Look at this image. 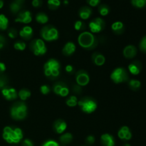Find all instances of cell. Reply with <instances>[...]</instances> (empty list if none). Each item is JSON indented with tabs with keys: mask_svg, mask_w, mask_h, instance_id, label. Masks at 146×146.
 I'll use <instances>...</instances> for the list:
<instances>
[{
	"mask_svg": "<svg viewBox=\"0 0 146 146\" xmlns=\"http://www.w3.org/2000/svg\"><path fill=\"white\" fill-rule=\"evenodd\" d=\"M111 78L115 84H121L125 82L128 80V72L122 67L116 68L113 71L111 74Z\"/></svg>",
	"mask_w": 146,
	"mask_h": 146,
	"instance_id": "8992f818",
	"label": "cell"
},
{
	"mask_svg": "<svg viewBox=\"0 0 146 146\" xmlns=\"http://www.w3.org/2000/svg\"><path fill=\"white\" fill-rule=\"evenodd\" d=\"M81 91H82V89H81V87L79 85L75 84V85L73 86V91H74L75 94H80L81 93Z\"/></svg>",
	"mask_w": 146,
	"mask_h": 146,
	"instance_id": "60d3db41",
	"label": "cell"
},
{
	"mask_svg": "<svg viewBox=\"0 0 146 146\" xmlns=\"http://www.w3.org/2000/svg\"><path fill=\"white\" fill-rule=\"evenodd\" d=\"M113 31L116 34H121L124 31V25L121 21H115L111 26Z\"/></svg>",
	"mask_w": 146,
	"mask_h": 146,
	"instance_id": "603a6c76",
	"label": "cell"
},
{
	"mask_svg": "<svg viewBox=\"0 0 146 146\" xmlns=\"http://www.w3.org/2000/svg\"><path fill=\"white\" fill-rule=\"evenodd\" d=\"M14 47L15 49L19 51H24L26 48V44L23 41H17L14 44Z\"/></svg>",
	"mask_w": 146,
	"mask_h": 146,
	"instance_id": "836d02e7",
	"label": "cell"
},
{
	"mask_svg": "<svg viewBox=\"0 0 146 146\" xmlns=\"http://www.w3.org/2000/svg\"><path fill=\"white\" fill-rule=\"evenodd\" d=\"M15 1H19V2H22V1H24V0H15Z\"/></svg>",
	"mask_w": 146,
	"mask_h": 146,
	"instance_id": "f5cc1de1",
	"label": "cell"
},
{
	"mask_svg": "<svg viewBox=\"0 0 146 146\" xmlns=\"http://www.w3.org/2000/svg\"><path fill=\"white\" fill-rule=\"evenodd\" d=\"M76 84L79 85L80 86H85L90 81L89 75L86 71L81 70L76 75Z\"/></svg>",
	"mask_w": 146,
	"mask_h": 146,
	"instance_id": "8fae6325",
	"label": "cell"
},
{
	"mask_svg": "<svg viewBox=\"0 0 146 146\" xmlns=\"http://www.w3.org/2000/svg\"><path fill=\"white\" fill-rule=\"evenodd\" d=\"M123 146H131V145H130V144L126 143V144H125V145H123Z\"/></svg>",
	"mask_w": 146,
	"mask_h": 146,
	"instance_id": "816d5d0a",
	"label": "cell"
},
{
	"mask_svg": "<svg viewBox=\"0 0 146 146\" xmlns=\"http://www.w3.org/2000/svg\"><path fill=\"white\" fill-rule=\"evenodd\" d=\"M44 74L48 78L54 79L59 76L61 66L57 60L51 58L44 64Z\"/></svg>",
	"mask_w": 146,
	"mask_h": 146,
	"instance_id": "3957f363",
	"label": "cell"
},
{
	"mask_svg": "<svg viewBox=\"0 0 146 146\" xmlns=\"http://www.w3.org/2000/svg\"><path fill=\"white\" fill-rule=\"evenodd\" d=\"M36 20L38 23L39 24H46V23L48 22V17L44 13H38L36 16Z\"/></svg>",
	"mask_w": 146,
	"mask_h": 146,
	"instance_id": "4316f807",
	"label": "cell"
},
{
	"mask_svg": "<svg viewBox=\"0 0 146 146\" xmlns=\"http://www.w3.org/2000/svg\"><path fill=\"white\" fill-rule=\"evenodd\" d=\"M100 1L101 0H87L88 4L90 6H91V7H96V6H97L100 3Z\"/></svg>",
	"mask_w": 146,
	"mask_h": 146,
	"instance_id": "7bdbcfd3",
	"label": "cell"
},
{
	"mask_svg": "<svg viewBox=\"0 0 146 146\" xmlns=\"http://www.w3.org/2000/svg\"><path fill=\"white\" fill-rule=\"evenodd\" d=\"M20 36L24 40H29L33 36V29L31 27H24L21 31H19Z\"/></svg>",
	"mask_w": 146,
	"mask_h": 146,
	"instance_id": "d6986e66",
	"label": "cell"
},
{
	"mask_svg": "<svg viewBox=\"0 0 146 146\" xmlns=\"http://www.w3.org/2000/svg\"><path fill=\"white\" fill-rule=\"evenodd\" d=\"M78 104V99L76 96H71L66 100V105L69 107H74Z\"/></svg>",
	"mask_w": 146,
	"mask_h": 146,
	"instance_id": "1f68e13d",
	"label": "cell"
},
{
	"mask_svg": "<svg viewBox=\"0 0 146 146\" xmlns=\"http://www.w3.org/2000/svg\"><path fill=\"white\" fill-rule=\"evenodd\" d=\"M2 136L8 143H19L23 138V133L19 128L7 126L4 128Z\"/></svg>",
	"mask_w": 146,
	"mask_h": 146,
	"instance_id": "6da1fadb",
	"label": "cell"
},
{
	"mask_svg": "<svg viewBox=\"0 0 146 146\" xmlns=\"http://www.w3.org/2000/svg\"><path fill=\"white\" fill-rule=\"evenodd\" d=\"M27 115V107L23 102H18L14 104L11 108V116L13 119L20 121Z\"/></svg>",
	"mask_w": 146,
	"mask_h": 146,
	"instance_id": "277c9868",
	"label": "cell"
},
{
	"mask_svg": "<svg viewBox=\"0 0 146 146\" xmlns=\"http://www.w3.org/2000/svg\"><path fill=\"white\" fill-rule=\"evenodd\" d=\"M1 93H2L3 96L8 101H13L17 98V91L14 88L6 87V88H3Z\"/></svg>",
	"mask_w": 146,
	"mask_h": 146,
	"instance_id": "4fadbf2b",
	"label": "cell"
},
{
	"mask_svg": "<svg viewBox=\"0 0 146 146\" xmlns=\"http://www.w3.org/2000/svg\"><path fill=\"white\" fill-rule=\"evenodd\" d=\"M18 96L21 101H26L31 96V92L28 89H21L19 92Z\"/></svg>",
	"mask_w": 146,
	"mask_h": 146,
	"instance_id": "83f0119b",
	"label": "cell"
},
{
	"mask_svg": "<svg viewBox=\"0 0 146 146\" xmlns=\"http://www.w3.org/2000/svg\"><path fill=\"white\" fill-rule=\"evenodd\" d=\"M31 4H32L33 7L37 8L41 5V0H33Z\"/></svg>",
	"mask_w": 146,
	"mask_h": 146,
	"instance_id": "f6af8a7d",
	"label": "cell"
},
{
	"mask_svg": "<svg viewBox=\"0 0 146 146\" xmlns=\"http://www.w3.org/2000/svg\"><path fill=\"white\" fill-rule=\"evenodd\" d=\"M105 27V22L101 18H96L90 22L89 28L91 33H99Z\"/></svg>",
	"mask_w": 146,
	"mask_h": 146,
	"instance_id": "9c48e42d",
	"label": "cell"
},
{
	"mask_svg": "<svg viewBox=\"0 0 146 146\" xmlns=\"http://www.w3.org/2000/svg\"><path fill=\"white\" fill-rule=\"evenodd\" d=\"M85 24L83 21H77L74 24V28L76 31H81V30H84L85 29Z\"/></svg>",
	"mask_w": 146,
	"mask_h": 146,
	"instance_id": "d590c367",
	"label": "cell"
},
{
	"mask_svg": "<svg viewBox=\"0 0 146 146\" xmlns=\"http://www.w3.org/2000/svg\"><path fill=\"white\" fill-rule=\"evenodd\" d=\"M42 146H60L59 144L56 141H52V140H50V141H46V142L44 143L43 144Z\"/></svg>",
	"mask_w": 146,
	"mask_h": 146,
	"instance_id": "ab89813d",
	"label": "cell"
},
{
	"mask_svg": "<svg viewBox=\"0 0 146 146\" xmlns=\"http://www.w3.org/2000/svg\"><path fill=\"white\" fill-rule=\"evenodd\" d=\"M76 45L73 42H67L63 48V54L66 56L72 55L76 51Z\"/></svg>",
	"mask_w": 146,
	"mask_h": 146,
	"instance_id": "ffe728a7",
	"label": "cell"
},
{
	"mask_svg": "<svg viewBox=\"0 0 146 146\" xmlns=\"http://www.w3.org/2000/svg\"><path fill=\"white\" fill-rule=\"evenodd\" d=\"M78 44L86 50H91L97 46V40L95 36L91 32L84 31L78 37Z\"/></svg>",
	"mask_w": 146,
	"mask_h": 146,
	"instance_id": "7a4b0ae2",
	"label": "cell"
},
{
	"mask_svg": "<svg viewBox=\"0 0 146 146\" xmlns=\"http://www.w3.org/2000/svg\"><path fill=\"white\" fill-rule=\"evenodd\" d=\"M131 4L136 8L142 9L146 6V0H131Z\"/></svg>",
	"mask_w": 146,
	"mask_h": 146,
	"instance_id": "4dcf8cb0",
	"label": "cell"
},
{
	"mask_svg": "<svg viewBox=\"0 0 146 146\" xmlns=\"http://www.w3.org/2000/svg\"><path fill=\"white\" fill-rule=\"evenodd\" d=\"M66 72L71 74V73H72L74 71V68H73V66L71 65H67L66 66Z\"/></svg>",
	"mask_w": 146,
	"mask_h": 146,
	"instance_id": "7dc6e473",
	"label": "cell"
},
{
	"mask_svg": "<svg viewBox=\"0 0 146 146\" xmlns=\"http://www.w3.org/2000/svg\"><path fill=\"white\" fill-rule=\"evenodd\" d=\"M101 142L103 146H115L114 138L108 133H106L101 135Z\"/></svg>",
	"mask_w": 146,
	"mask_h": 146,
	"instance_id": "ac0fdd59",
	"label": "cell"
},
{
	"mask_svg": "<svg viewBox=\"0 0 146 146\" xmlns=\"http://www.w3.org/2000/svg\"><path fill=\"white\" fill-rule=\"evenodd\" d=\"M7 84V77L4 76H0V88L3 89V88H6Z\"/></svg>",
	"mask_w": 146,
	"mask_h": 146,
	"instance_id": "8d00e7d4",
	"label": "cell"
},
{
	"mask_svg": "<svg viewBox=\"0 0 146 146\" xmlns=\"http://www.w3.org/2000/svg\"><path fill=\"white\" fill-rule=\"evenodd\" d=\"M8 35L10 38H15L17 36V31L15 29L11 28L8 31Z\"/></svg>",
	"mask_w": 146,
	"mask_h": 146,
	"instance_id": "74e56055",
	"label": "cell"
},
{
	"mask_svg": "<svg viewBox=\"0 0 146 146\" xmlns=\"http://www.w3.org/2000/svg\"><path fill=\"white\" fill-rule=\"evenodd\" d=\"M3 46H4V45H0V48H2V47H3Z\"/></svg>",
	"mask_w": 146,
	"mask_h": 146,
	"instance_id": "db71d44e",
	"label": "cell"
},
{
	"mask_svg": "<svg viewBox=\"0 0 146 146\" xmlns=\"http://www.w3.org/2000/svg\"><path fill=\"white\" fill-rule=\"evenodd\" d=\"M32 20L31 12L29 11H21L17 15V19H15L16 22L23 23V24H29Z\"/></svg>",
	"mask_w": 146,
	"mask_h": 146,
	"instance_id": "7c38bea8",
	"label": "cell"
},
{
	"mask_svg": "<svg viewBox=\"0 0 146 146\" xmlns=\"http://www.w3.org/2000/svg\"><path fill=\"white\" fill-rule=\"evenodd\" d=\"M21 7H22V2L15 1L10 4V9L13 14H17L21 10Z\"/></svg>",
	"mask_w": 146,
	"mask_h": 146,
	"instance_id": "484cf974",
	"label": "cell"
},
{
	"mask_svg": "<svg viewBox=\"0 0 146 146\" xmlns=\"http://www.w3.org/2000/svg\"><path fill=\"white\" fill-rule=\"evenodd\" d=\"M4 43H5V38L0 35V45H4Z\"/></svg>",
	"mask_w": 146,
	"mask_h": 146,
	"instance_id": "c3c4849f",
	"label": "cell"
},
{
	"mask_svg": "<svg viewBox=\"0 0 146 146\" xmlns=\"http://www.w3.org/2000/svg\"><path fill=\"white\" fill-rule=\"evenodd\" d=\"M47 4H48L49 9L55 10L61 5V1L60 0H48Z\"/></svg>",
	"mask_w": 146,
	"mask_h": 146,
	"instance_id": "f546056e",
	"label": "cell"
},
{
	"mask_svg": "<svg viewBox=\"0 0 146 146\" xmlns=\"http://www.w3.org/2000/svg\"><path fill=\"white\" fill-rule=\"evenodd\" d=\"M22 146H34V143L31 140L25 139L22 142Z\"/></svg>",
	"mask_w": 146,
	"mask_h": 146,
	"instance_id": "ee69618b",
	"label": "cell"
},
{
	"mask_svg": "<svg viewBox=\"0 0 146 146\" xmlns=\"http://www.w3.org/2000/svg\"><path fill=\"white\" fill-rule=\"evenodd\" d=\"M67 128L66 123L61 119L56 121L54 123V129L57 133L61 134L66 131Z\"/></svg>",
	"mask_w": 146,
	"mask_h": 146,
	"instance_id": "e0dca14e",
	"label": "cell"
},
{
	"mask_svg": "<svg viewBox=\"0 0 146 146\" xmlns=\"http://www.w3.org/2000/svg\"><path fill=\"white\" fill-rule=\"evenodd\" d=\"M86 142L88 145L94 144V142H95V137L94 135H88L86 138Z\"/></svg>",
	"mask_w": 146,
	"mask_h": 146,
	"instance_id": "b9f144b4",
	"label": "cell"
},
{
	"mask_svg": "<svg viewBox=\"0 0 146 146\" xmlns=\"http://www.w3.org/2000/svg\"><path fill=\"white\" fill-rule=\"evenodd\" d=\"M30 48L36 56H42L46 53L47 48L42 39H34L30 44Z\"/></svg>",
	"mask_w": 146,
	"mask_h": 146,
	"instance_id": "ba28073f",
	"label": "cell"
},
{
	"mask_svg": "<svg viewBox=\"0 0 146 146\" xmlns=\"http://www.w3.org/2000/svg\"><path fill=\"white\" fill-rule=\"evenodd\" d=\"M128 70L133 75H138L142 70V64L139 61H133L128 65Z\"/></svg>",
	"mask_w": 146,
	"mask_h": 146,
	"instance_id": "9a60e30c",
	"label": "cell"
},
{
	"mask_svg": "<svg viewBox=\"0 0 146 146\" xmlns=\"http://www.w3.org/2000/svg\"><path fill=\"white\" fill-rule=\"evenodd\" d=\"M118 135L120 139L125 140V141H129L132 138V133L128 126H123L121 129L118 131Z\"/></svg>",
	"mask_w": 146,
	"mask_h": 146,
	"instance_id": "5bb4252c",
	"label": "cell"
},
{
	"mask_svg": "<svg viewBox=\"0 0 146 146\" xmlns=\"http://www.w3.org/2000/svg\"><path fill=\"white\" fill-rule=\"evenodd\" d=\"M41 36L45 41H53L58 38V31L52 26H46L41 29Z\"/></svg>",
	"mask_w": 146,
	"mask_h": 146,
	"instance_id": "5b68a950",
	"label": "cell"
},
{
	"mask_svg": "<svg viewBox=\"0 0 146 146\" xmlns=\"http://www.w3.org/2000/svg\"><path fill=\"white\" fill-rule=\"evenodd\" d=\"M40 91H41V94H44V95H46L48 93L50 92V88L48 86L46 85H43L41 86V88H40Z\"/></svg>",
	"mask_w": 146,
	"mask_h": 146,
	"instance_id": "f35d334b",
	"label": "cell"
},
{
	"mask_svg": "<svg viewBox=\"0 0 146 146\" xmlns=\"http://www.w3.org/2000/svg\"><path fill=\"white\" fill-rule=\"evenodd\" d=\"M64 4H68V0H65V1H64Z\"/></svg>",
	"mask_w": 146,
	"mask_h": 146,
	"instance_id": "f907efd6",
	"label": "cell"
},
{
	"mask_svg": "<svg viewBox=\"0 0 146 146\" xmlns=\"http://www.w3.org/2000/svg\"><path fill=\"white\" fill-rule=\"evenodd\" d=\"M6 70V66L4 63L0 62V74L4 73Z\"/></svg>",
	"mask_w": 146,
	"mask_h": 146,
	"instance_id": "bcb514c9",
	"label": "cell"
},
{
	"mask_svg": "<svg viewBox=\"0 0 146 146\" xmlns=\"http://www.w3.org/2000/svg\"><path fill=\"white\" fill-rule=\"evenodd\" d=\"M139 48L142 52L146 54V36L143 37L139 44Z\"/></svg>",
	"mask_w": 146,
	"mask_h": 146,
	"instance_id": "e575fe53",
	"label": "cell"
},
{
	"mask_svg": "<svg viewBox=\"0 0 146 146\" xmlns=\"http://www.w3.org/2000/svg\"><path fill=\"white\" fill-rule=\"evenodd\" d=\"M92 60L94 64L98 66L104 65L106 61V58L104 57V56L99 54V53H95V54H93Z\"/></svg>",
	"mask_w": 146,
	"mask_h": 146,
	"instance_id": "7402d4cb",
	"label": "cell"
},
{
	"mask_svg": "<svg viewBox=\"0 0 146 146\" xmlns=\"http://www.w3.org/2000/svg\"><path fill=\"white\" fill-rule=\"evenodd\" d=\"M128 86H129L130 88H131L132 91H138L140 89L141 86V81H138V80L135 79H131L130 80L129 83H128Z\"/></svg>",
	"mask_w": 146,
	"mask_h": 146,
	"instance_id": "d4e9b609",
	"label": "cell"
},
{
	"mask_svg": "<svg viewBox=\"0 0 146 146\" xmlns=\"http://www.w3.org/2000/svg\"><path fill=\"white\" fill-rule=\"evenodd\" d=\"M59 140L60 142H61L63 145H67V144H69L72 141L73 135H71L70 133H66L61 135V136L60 137Z\"/></svg>",
	"mask_w": 146,
	"mask_h": 146,
	"instance_id": "cb8c5ba5",
	"label": "cell"
},
{
	"mask_svg": "<svg viewBox=\"0 0 146 146\" xmlns=\"http://www.w3.org/2000/svg\"><path fill=\"white\" fill-rule=\"evenodd\" d=\"M4 6V1L3 0H0V9H1Z\"/></svg>",
	"mask_w": 146,
	"mask_h": 146,
	"instance_id": "681fc988",
	"label": "cell"
},
{
	"mask_svg": "<svg viewBox=\"0 0 146 146\" xmlns=\"http://www.w3.org/2000/svg\"><path fill=\"white\" fill-rule=\"evenodd\" d=\"M123 56L126 58H133L136 56L137 48L133 45H128L123 49Z\"/></svg>",
	"mask_w": 146,
	"mask_h": 146,
	"instance_id": "2e32d148",
	"label": "cell"
},
{
	"mask_svg": "<svg viewBox=\"0 0 146 146\" xmlns=\"http://www.w3.org/2000/svg\"><path fill=\"white\" fill-rule=\"evenodd\" d=\"M82 111L86 113H91L97 108V104L94 100L90 98H84L78 102Z\"/></svg>",
	"mask_w": 146,
	"mask_h": 146,
	"instance_id": "52a82bcc",
	"label": "cell"
},
{
	"mask_svg": "<svg viewBox=\"0 0 146 146\" xmlns=\"http://www.w3.org/2000/svg\"><path fill=\"white\" fill-rule=\"evenodd\" d=\"M54 92L56 95L60 96L61 97H66L69 94V90L67 86L63 82H58L54 84L53 87Z\"/></svg>",
	"mask_w": 146,
	"mask_h": 146,
	"instance_id": "30bf717a",
	"label": "cell"
},
{
	"mask_svg": "<svg viewBox=\"0 0 146 146\" xmlns=\"http://www.w3.org/2000/svg\"><path fill=\"white\" fill-rule=\"evenodd\" d=\"M9 24L8 19L4 14H0V30H6Z\"/></svg>",
	"mask_w": 146,
	"mask_h": 146,
	"instance_id": "f1b7e54d",
	"label": "cell"
},
{
	"mask_svg": "<svg viewBox=\"0 0 146 146\" xmlns=\"http://www.w3.org/2000/svg\"><path fill=\"white\" fill-rule=\"evenodd\" d=\"M98 11H99L100 14L101 16H105L108 15V13H109V8H108V6L105 5V4H103V5H101L98 8Z\"/></svg>",
	"mask_w": 146,
	"mask_h": 146,
	"instance_id": "d6a6232c",
	"label": "cell"
},
{
	"mask_svg": "<svg viewBox=\"0 0 146 146\" xmlns=\"http://www.w3.org/2000/svg\"><path fill=\"white\" fill-rule=\"evenodd\" d=\"M91 13H92V10L88 7H84L80 9L79 11H78V14H79L80 18L84 20H86L91 17Z\"/></svg>",
	"mask_w": 146,
	"mask_h": 146,
	"instance_id": "44dd1931",
	"label": "cell"
}]
</instances>
